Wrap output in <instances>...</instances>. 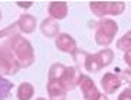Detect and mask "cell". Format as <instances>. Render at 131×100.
I'll use <instances>...</instances> for the list:
<instances>
[{
	"mask_svg": "<svg viewBox=\"0 0 131 100\" xmlns=\"http://www.w3.org/2000/svg\"><path fill=\"white\" fill-rule=\"evenodd\" d=\"M19 69V63L13 56L12 50L7 47V44H3L0 47V72L4 74H15Z\"/></svg>",
	"mask_w": 131,
	"mask_h": 100,
	"instance_id": "cell-4",
	"label": "cell"
},
{
	"mask_svg": "<svg viewBox=\"0 0 131 100\" xmlns=\"http://www.w3.org/2000/svg\"><path fill=\"white\" fill-rule=\"evenodd\" d=\"M65 72V66L61 63H53L49 69V80H59Z\"/></svg>",
	"mask_w": 131,
	"mask_h": 100,
	"instance_id": "cell-17",
	"label": "cell"
},
{
	"mask_svg": "<svg viewBox=\"0 0 131 100\" xmlns=\"http://www.w3.org/2000/svg\"><path fill=\"white\" fill-rule=\"evenodd\" d=\"M0 19H2V13H0Z\"/></svg>",
	"mask_w": 131,
	"mask_h": 100,
	"instance_id": "cell-26",
	"label": "cell"
},
{
	"mask_svg": "<svg viewBox=\"0 0 131 100\" xmlns=\"http://www.w3.org/2000/svg\"><path fill=\"white\" fill-rule=\"evenodd\" d=\"M40 31L46 37H56L59 35V24L53 19H45L40 24Z\"/></svg>",
	"mask_w": 131,
	"mask_h": 100,
	"instance_id": "cell-12",
	"label": "cell"
},
{
	"mask_svg": "<svg viewBox=\"0 0 131 100\" xmlns=\"http://www.w3.org/2000/svg\"><path fill=\"white\" fill-rule=\"evenodd\" d=\"M17 6L19 7H25V9H30L33 6V2H17Z\"/></svg>",
	"mask_w": 131,
	"mask_h": 100,
	"instance_id": "cell-22",
	"label": "cell"
},
{
	"mask_svg": "<svg viewBox=\"0 0 131 100\" xmlns=\"http://www.w3.org/2000/svg\"><path fill=\"white\" fill-rule=\"evenodd\" d=\"M33 94H35V87H33L32 83L25 81L17 89V99L19 100H30L33 97Z\"/></svg>",
	"mask_w": 131,
	"mask_h": 100,
	"instance_id": "cell-13",
	"label": "cell"
},
{
	"mask_svg": "<svg viewBox=\"0 0 131 100\" xmlns=\"http://www.w3.org/2000/svg\"><path fill=\"white\" fill-rule=\"evenodd\" d=\"M16 23H17V27L23 33H32L36 27V19L35 16L32 14H22Z\"/></svg>",
	"mask_w": 131,
	"mask_h": 100,
	"instance_id": "cell-11",
	"label": "cell"
},
{
	"mask_svg": "<svg viewBox=\"0 0 131 100\" xmlns=\"http://www.w3.org/2000/svg\"><path fill=\"white\" fill-rule=\"evenodd\" d=\"M79 76H81V73L78 72L77 67H65V72H63L62 77L58 81L61 83L62 87L68 92V90H73L78 86Z\"/></svg>",
	"mask_w": 131,
	"mask_h": 100,
	"instance_id": "cell-5",
	"label": "cell"
},
{
	"mask_svg": "<svg viewBox=\"0 0 131 100\" xmlns=\"http://www.w3.org/2000/svg\"><path fill=\"white\" fill-rule=\"evenodd\" d=\"M12 89H13V83H12V81L0 76V100H6V99H7Z\"/></svg>",
	"mask_w": 131,
	"mask_h": 100,
	"instance_id": "cell-16",
	"label": "cell"
},
{
	"mask_svg": "<svg viewBox=\"0 0 131 100\" xmlns=\"http://www.w3.org/2000/svg\"><path fill=\"white\" fill-rule=\"evenodd\" d=\"M121 83H123V80L115 73H105L104 77L101 79V86H102V89L107 94L115 93V90L121 86Z\"/></svg>",
	"mask_w": 131,
	"mask_h": 100,
	"instance_id": "cell-8",
	"label": "cell"
},
{
	"mask_svg": "<svg viewBox=\"0 0 131 100\" xmlns=\"http://www.w3.org/2000/svg\"><path fill=\"white\" fill-rule=\"evenodd\" d=\"M48 94L49 100H66V90L58 80H48Z\"/></svg>",
	"mask_w": 131,
	"mask_h": 100,
	"instance_id": "cell-10",
	"label": "cell"
},
{
	"mask_svg": "<svg viewBox=\"0 0 131 100\" xmlns=\"http://www.w3.org/2000/svg\"><path fill=\"white\" fill-rule=\"evenodd\" d=\"M89 9L98 17L107 14L118 16L125 10V3L124 2H91Z\"/></svg>",
	"mask_w": 131,
	"mask_h": 100,
	"instance_id": "cell-3",
	"label": "cell"
},
{
	"mask_svg": "<svg viewBox=\"0 0 131 100\" xmlns=\"http://www.w3.org/2000/svg\"><path fill=\"white\" fill-rule=\"evenodd\" d=\"M95 100H110V99H108L105 94H101V93H100V94H98V97H96Z\"/></svg>",
	"mask_w": 131,
	"mask_h": 100,
	"instance_id": "cell-24",
	"label": "cell"
},
{
	"mask_svg": "<svg viewBox=\"0 0 131 100\" xmlns=\"http://www.w3.org/2000/svg\"><path fill=\"white\" fill-rule=\"evenodd\" d=\"M118 100H131V89L127 87L125 90H123V93L118 96Z\"/></svg>",
	"mask_w": 131,
	"mask_h": 100,
	"instance_id": "cell-21",
	"label": "cell"
},
{
	"mask_svg": "<svg viewBox=\"0 0 131 100\" xmlns=\"http://www.w3.org/2000/svg\"><path fill=\"white\" fill-rule=\"evenodd\" d=\"M4 44H7V47L12 50L13 56L19 63V67H29V66L33 64L35 50H33L30 42L27 39H25L20 35H15L10 39H7V42Z\"/></svg>",
	"mask_w": 131,
	"mask_h": 100,
	"instance_id": "cell-1",
	"label": "cell"
},
{
	"mask_svg": "<svg viewBox=\"0 0 131 100\" xmlns=\"http://www.w3.org/2000/svg\"><path fill=\"white\" fill-rule=\"evenodd\" d=\"M19 27H17V23H13L10 24V26L7 27H4L3 30H0V39H10L12 36H15V31L17 30Z\"/></svg>",
	"mask_w": 131,
	"mask_h": 100,
	"instance_id": "cell-19",
	"label": "cell"
},
{
	"mask_svg": "<svg viewBox=\"0 0 131 100\" xmlns=\"http://www.w3.org/2000/svg\"><path fill=\"white\" fill-rule=\"evenodd\" d=\"M117 31H118V24L115 20L111 19H102L98 22L95 29V42L100 46H110L114 42Z\"/></svg>",
	"mask_w": 131,
	"mask_h": 100,
	"instance_id": "cell-2",
	"label": "cell"
},
{
	"mask_svg": "<svg viewBox=\"0 0 131 100\" xmlns=\"http://www.w3.org/2000/svg\"><path fill=\"white\" fill-rule=\"evenodd\" d=\"M84 67L89 73H96V72H100L102 69L95 54H88L86 56V59H85V62H84Z\"/></svg>",
	"mask_w": 131,
	"mask_h": 100,
	"instance_id": "cell-14",
	"label": "cell"
},
{
	"mask_svg": "<svg viewBox=\"0 0 131 100\" xmlns=\"http://www.w3.org/2000/svg\"><path fill=\"white\" fill-rule=\"evenodd\" d=\"M117 47H118L119 50H124V52L131 49V31H127V33L117 42Z\"/></svg>",
	"mask_w": 131,
	"mask_h": 100,
	"instance_id": "cell-18",
	"label": "cell"
},
{
	"mask_svg": "<svg viewBox=\"0 0 131 100\" xmlns=\"http://www.w3.org/2000/svg\"><path fill=\"white\" fill-rule=\"evenodd\" d=\"M130 54H131V49H130V50H125V54H124V60H125V62H127V66H131Z\"/></svg>",
	"mask_w": 131,
	"mask_h": 100,
	"instance_id": "cell-23",
	"label": "cell"
},
{
	"mask_svg": "<svg viewBox=\"0 0 131 100\" xmlns=\"http://www.w3.org/2000/svg\"><path fill=\"white\" fill-rule=\"evenodd\" d=\"M56 49L63 52V53H69V54H73L75 50H77V42L72 36L66 35V33H61V35L56 36Z\"/></svg>",
	"mask_w": 131,
	"mask_h": 100,
	"instance_id": "cell-7",
	"label": "cell"
},
{
	"mask_svg": "<svg viewBox=\"0 0 131 100\" xmlns=\"http://www.w3.org/2000/svg\"><path fill=\"white\" fill-rule=\"evenodd\" d=\"M86 56H88V53L84 52V50H79V49H77L75 53L72 54V57H73V60H75V63H77V66H84V62H85V59H86Z\"/></svg>",
	"mask_w": 131,
	"mask_h": 100,
	"instance_id": "cell-20",
	"label": "cell"
},
{
	"mask_svg": "<svg viewBox=\"0 0 131 100\" xmlns=\"http://www.w3.org/2000/svg\"><path fill=\"white\" fill-rule=\"evenodd\" d=\"M78 86L81 87V92L84 94V97L86 100H95L100 94L98 89H96L95 83L92 81V79L85 74H81L79 76V81H78Z\"/></svg>",
	"mask_w": 131,
	"mask_h": 100,
	"instance_id": "cell-6",
	"label": "cell"
},
{
	"mask_svg": "<svg viewBox=\"0 0 131 100\" xmlns=\"http://www.w3.org/2000/svg\"><path fill=\"white\" fill-rule=\"evenodd\" d=\"M95 56H96V59H98V62H100L101 67H105V66L111 64L112 60H114V52H112L111 49L101 50V52H98Z\"/></svg>",
	"mask_w": 131,
	"mask_h": 100,
	"instance_id": "cell-15",
	"label": "cell"
},
{
	"mask_svg": "<svg viewBox=\"0 0 131 100\" xmlns=\"http://www.w3.org/2000/svg\"><path fill=\"white\" fill-rule=\"evenodd\" d=\"M36 100H46V99H43V97H38Z\"/></svg>",
	"mask_w": 131,
	"mask_h": 100,
	"instance_id": "cell-25",
	"label": "cell"
},
{
	"mask_svg": "<svg viewBox=\"0 0 131 100\" xmlns=\"http://www.w3.org/2000/svg\"><path fill=\"white\" fill-rule=\"evenodd\" d=\"M48 12L50 14V19L62 20L65 19L66 14H68V4L65 2H50Z\"/></svg>",
	"mask_w": 131,
	"mask_h": 100,
	"instance_id": "cell-9",
	"label": "cell"
}]
</instances>
